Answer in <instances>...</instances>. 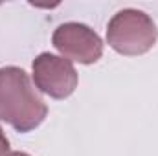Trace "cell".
<instances>
[{"mask_svg":"<svg viewBox=\"0 0 158 156\" xmlns=\"http://www.w3.org/2000/svg\"><path fill=\"white\" fill-rule=\"evenodd\" d=\"M48 107L19 66L0 68V121L17 132H30L46 119Z\"/></svg>","mask_w":158,"mask_h":156,"instance_id":"cell-1","label":"cell"},{"mask_svg":"<svg viewBox=\"0 0 158 156\" xmlns=\"http://www.w3.org/2000/svg\"><path fill=\"white\" fill-rule=\"evenodd\" d=\"M158 40L155 20L140 9L127 7L118 11L107 26L109 46L125 57H138L153 50Z\"/></svg>","mask_w":158,"mask_h":156,"instance_id":"cell-2","label":"cell"},{"mask_svg":"<svg viewBox=\"0 0 158 156\" xmlns=\"http://www.w3.org/2000/svg\"><path fill=\"white\" fill-rule=\"evenodd\" d=\"M9 153H11L9 151V140L6 138V134H4V130L0 127V156H7Z\"/></svg>","mask_w":158,"mask_h":156,"instance_id":"cell-5","label":"cell"},{"mask_svg":"<svg viewBox=\"0 0 158 156\" xmlns=\"http://www.w3.org/2000/svg\"><path fill=\"white\" fill-rule=\"evenodd\" d=\"M33 83L39 92L50 96L52 99H66L77 88V70L72 61L44 51L33 59L31 64Z\"/></svg>","mask_w":158,"mask_h":156,"instance_id":"cell-3","label":"cell"},{"mask_svg":"<svg viewBox=\"0 0 158 156\" xmlns=\"http://www.w3.org/2000/svg\"><path fill=\"white\" fill-rule=\"evenodd\" d=\"M52 42L61 57L76 61L79 64H94L103 55V40L86 24L64 22L57 26Z\"/></svg>","mask_w":158,"mask_h":156,"instance_id":"cell-4","label":"cell"},{"mask_svg":"<svg viewBox=\"0 0 158 156\" xmlns=\"http://www.w3.org/2000/svg\"><path fill=\"white\" fill-rule=\"evenodd\" d=\"M7 156H31V154H28V153H22V151H13V153H9Z\"/></svg>","mask_w":158,"mask_h":156,"instance_id":"cell-6","label":"cell"}]
</instances>
